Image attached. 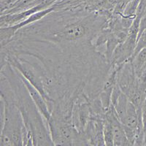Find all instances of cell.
<instances>
[{
	"mask_svg": "<svg viewBox=\"0 0 146 146\" xmlns=\"http://www.w3.org/2000/svg\"><path fill=\"white\" fill-rule=\"evenodd\" d=\"M107 21L108 18L97 12L88 13L80 9L54 10L40 20L22 27L10 40L55 44L92 43Z\"/></svg>",
	"mask_w": 146,
	"mask_h": 146,
	"instance_id": "6da1fadb",
	"label": "cell"
},
{
	"mask_svg": "<svg viewBox=\"0 0 146 146\" xmlns=\"http://www.w3.org/2000/svg\"><path fill=\"white\" fill-rule=\"evenodd\" d=\"M1 123L0 146L23 145V136L27 130L21 113L15 103L2 98Z\"/></svg>",
	"mask_w": 146,
	"mask_h": 146,
	"instance_id": "3957f363",
	"label": "cell"
},
{
	"mask_svg": "<svg viewBox=\"0 0 146 146\" xmlns=\"http://www.w3.org/2000/svg\"><path fill=\"white\" fill-rule=\"evenodd\" d=\"M104 138H105V145H114L112 122L105 117H104Z\"/></svg>",
	"mask_w": 146,
	"mask_h": 146,
	"instance_id": "ba28073f",
	"label": "cell"
},
{
	"mask_svg": "<svg viewBox=\"0 0 146 146\" xmlns=\"http://www.w3.org/2000/svg\"><path fill=\"white\" fill-rule=\"evenodd\" d=\"M19 75H20L23 83L25 84L27 90H28L29 92L30 95L32 96L34 102L35 103V105H36V107H37L38 110H40V113H41V114L42 115V116L45 118L46 122H48V121H50V119L51 118V113H50L49 109H48V104H47L46 101L45 100V99H44V97L42 96V95L41 94H40V91L36 89L34 86H32V85L31 84V83H30L20 72H19Z\"/></svg>",
	"mask_w": 146,
	"mask_h": 146,
	"instance_id": "8992f818",
	"label": "cell"
},
{
	"mask_svg": "<svg viewBox=\"0 0 146 146\" xmlns=\"http://www.w3.org/2000/svg\"><path fill=\"white\" fill-rule=\"evenodd\" d=\"M1 72L8 78L14 93V102L23 117L27 134L25 145H54L46 121L34 102L18 70L9 63H2Z\"/></svg>",
	"mask_w": 146,
	"mask_h": 146,
	"instance_id": "7a4b0ae2",
	"label": "cell"
},
{
	"mask_svg": "<svg viewBox=\"0 0 146 146\" xmlns=\"http://www.w3.org/2000/svg\"><path fill=\"white\" fill-rule=\"evenodd\" d=\"M131 1L132 0H115V5L113 13L118 14H123L126 7Z\"/></svg>",
	"mask_w": 146,
	"mask_h": 146,
	"instance_id": "30bf717a",
	"label": "cell"
},
{
	"mask_svg": "<svg viewBox=\"0 0 146 146\" xmlns=\"http://www.w3.org/2000/svg\"><path fill=\"white\" fill-rule=\"evenodd\" d=\"M43 10H45V7L42 5H40L38 6L24 10V11L19 12V13L3 14V15H1L0 26H1V27H7L15 25L17 23H19L23 21H25L29 17L31 16L32 14Z\"/></svg>",
	"mask_w": 146,
	"mask_h": 146,
	"instance_id": "52a82bcc",
	"label": "cell"
},
{
	"mask_svg": "<svg viewBox=\"0 0 146 146\" xmlns=\"http://www.w3.org/2000/svg\"><path fill=\"white\" fill-rule=\"evenodd\" d=\"M117 72H118V68L115 66L110 67L105 83L103 84L101 92L99 95L102 104L106 110L109 108L110 105L111 104L112 93L115 86L117 83Z\"/></svg>",
	"mask_w": 146,
	"mask_h": 146,
	"instance_id": "5b68a950",
	"label": "cell"
},
{
	"mask_svg": "<svg viewBox=\"0 0 146 146\" xmlns=\"http://www.w3.org/2000/svg\"><path fill=\"white\" fill-rule=\"evenodd\" d=\"M143 48H146V30H144L143 32H141L138 35L136 48H135L133 56L137 54L138 52H139L141 50H143Z\"/></svg>",
	"mask_w": 146,
	"mask_h": 146,
	"instance_id": "9c48e42d",
	"label": "cell"
},
{
	"mask_svg": "<svg viewBox=\"0 0 146 146\" xmlns=\"http://www.w3.org/2000/svg\"><path fill=\"white\" fill-rule=\"evenodd\" d=\"M104 115L91 113L83 135L88 145H105L104 138Z\"/></svg>",
	"mask_w": 146,
	"mask_h": 146,
	"instance_id": "277c9868",
	"label": "cell"
}]
</instances>
